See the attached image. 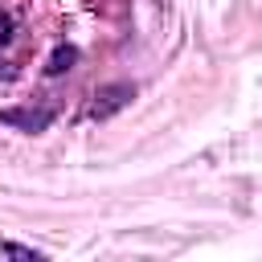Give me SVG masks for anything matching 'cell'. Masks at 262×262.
<instances>
[{"label":"cell","instance_id":"6da1fadb","mask_svg":"<svg viewBox=\"0 0 262 262\" xmlns=\"http://www.w3.org/2000/svg\"><path fill=\"white\" fill-rule=\"evenodd\" d=\"M135 98V86L131 82H111V86H98L94 90V102H90V119H111V115H119L127 102Z\"/></svg>","mask_w":262,"mask_h":262},{"label":"cell","instance_id":"7a4b0ae2","mask_svg":"<svg viewBox=\"0 0 262 262\" xmlns=\"http://www.w3.org/2000/svg\"><path fill=\"white\" fill-rule=\"evenodd\" d=\"M0 123H8V127H20V131H45L49 123H53V106H41V111H33V106H20V111H0Z\"/></svg>","mask_w":262,"mask_h":262},{"label":"cell","instance_id":"3957f363","mask_svg":"<svg viewBox=\"0 0 262 262\" xmlns=\"http://www.w3.org/2000/svg\"><path fill=\"white\" fill-rule=\"evenodd\" d=\"M74 61H78V49H74V45H57V49L49 53V61H45V74H49V78H61L66 70H74Z\"/></svg>","mask_w":262,"mask_h":262},{"label":"cell","instance_id":"277c9868","mask_svg":"<svg viewBox=\"0 0 262 262\" xmlns=\"http://www.w3.org/2000/svg\"><path fill=\"white\" fill-rule=\"evenodd\" d=\"M12 41H16V20H12V12L0 4V53H4Z\"/></svg>","mask_w":262,"mask_h":262},{"label":"cell","instance_id":"5b68a950","mask_svg":"<svg viewBox=\"0 0 262 262\" xmlns=\"http://www.w3.org/2000/svg\"><path fill=\"white\" fill-rule=\"evenodd\" d=\"M4 254H8V258H33V262H41V258H45L41 250H33V246H20V242H4Z\"/></svg>","mask_w":262,"mask_h":262}]
</instances>
